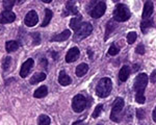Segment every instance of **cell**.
Segmentation results:
<instances>
[{
    "label": "cell",
    "instance_id": "obj_25",
    "mask_svg": "<svg viewBox=\"0 0 156 125\" xmlns=\"http://www.w3.org/2000/svg\"><path fill=\"white\" fill-rule=\"evenodd\" d=\"M37 125H50V118L47 115H41L37 120Z\"/></svg>",
    "mask_w": 156,
    "mask_h": 125
},
{
    "label": "cell",
    "instance_id": "obj_2",
    "mask_svg": "<svg viewBox=\"0 0 156 125\" xmlns=\"http://www.w3.org/2000/svg\"><path fill=\"white\" fill-rule=\"evenodd\" d=\"M112 89V79L108 77H104V78L100 79L96 87V93L101 98H105V97L109 96L110 92Z\"/></svg>",
    "mask_w": 156,
    "mask_h": 125
},
{
    "label": "cell",
    "instance_id": "obj_17",
    "mask_svg": "<svg viewBox=\"0 0 156 125\" xmlns=\"http://www.w3.org/2000/svg\"><path fill=\"white\" fill-rule=\"evenodd\" d=\"M87 71H89V66H87V64H84V62H82V64H80L77 66L75 73H76L78 77H82L83 75L87 73Z\"/></svg>",
    "mask_w": 156,
    "mask_h": 125
},
{
    "label": "cell",
    "instance_id": "obj_23",
    "mask_svg": "<svg viewBox=\"0 0 156 125\" xmlns=\"http://www.w3.org/2000/svg\"><path fill=\"white\" fill-rule=\"evenodd\" d=\"M66 9H67L68 14H71V15H77V12H78L76 6H75V4H74V2H73V1L67 2Z\"/></svg>",
    "mask_w": 156,
    "mask_h": 125
},
{
    "label": "cell",
    "instance_id": "obj_11",
    "mask_svg": "<svg viewBox=\"0 0 156 125\" xmlns=\"http://www.w3.org/2000/svg\"><path fill=\"white\" fill-rule=\"evenodd\" d=\"M80 55V51L77 47H73L67 52L66 54V62H73L75 61H77L78 57Z\"/></svg>",
    "mask_w": 156,
    "mask_h": 125
},
{
    "label": "cell",
    "instance_id": "obj_35",
    "mask_svg": "<svg viewBox=\"0 0 156 125\" xmlns=\"http://www.w3.org/2000/svg\"><path fill=\"white\" fill-rule=\"evenodd\" d=\"M152 118H153V121L156 122V106H155L154 111H153V112H152Z\"/></svg>",
    "mask_w": 156,
    "mask_h": 125
},
{
    "label": "cell",
    "instance_id": "obj_10",
    "mask_svg": "<svg viewBox=\"0 0 156 125\" xmlns=\"http://www.w3.org/2000/svg\"><path fill=\"white\" fill-rule=\"evenodd\" d=\"M34 61L32 59H28L26 62H23V65H22V67H21V70H20V76H21L22 78H25V77L29 74L30 70L34 67Z\"/></svg>",
    "mask_w": 156,
    "mask_h": 125
},
{
    "label": "cell",
    "instance_id": "obj_34",
    "mask_svg": "<svg viewBox=\"0 0 156 125\" xmlns=\"http://www.w3.org/2000/svg\"><path fill=\"white\" fill-rule=\"evenodd\" d=\"M150 80L154 84V82H156V70H154V71L152 72V74H151V77H150Z\"/></svg>",
    "mask_w": 156,
    "mask_h": 125
},
{
    "label": "cell",
    "instance_id": "obj_4",
    "mask_svg": "<svg viewBox=\"0 0 156 125\" xmlns=\"http://www.w3.org/2000/svg\"><path fill=\"white\" fill-rule=\"evenodd\" d=\"M130 18V11L125 4H118L114 11V19L118 22H125Z\"/></svg>",
    "mask_w": 156,
    "mask_h": 125
},
{
    "label": "cell",
    "instance_id": "obj_30",
    "mask_svg": "<svg viewBox=\"0 0 156 125\" xmlns=\"http://www.w3.org/2000/svg\"><path fill=\"white\" fill-rule=\"evenodd\" d=\"M103 109V105L102 104H99V105L96 106V109H95L94 112H93V118H98V117L100 116V114H101Z\"/></svg>",
    "mask_w": 156,
    "mask_h": 125
},
{
    "label": "cell",
    "instance_id": "obj_5",
    "mask_svg": "<svg viewBox=\"0 0 156 125\" xmlns=\"http://www.w3.org/2000/svg\"><path fill=\"white\" fill-rule=\"evenodd\" d=\"M93 31V25L89 23V22H85V23H82L81 26L79 27L77 31H75L74 34V41H80V40L84 39V38L89 37Z\"/></svg>",
    "mask_w": 156,
    "mask_h": 125
},
{
    "label": "cell",
    "instance_id": "obj_31",
    "mask_svg": "<svg viewBox=\"0 0 156 125\" xmlns=\"http://www.w3.org/2000/svg\"><path fill=\"white\" fill-rule=\"evenodd\" d=\"M32 37H34V45L40 44V41H41V39H40V34H37V32H34V34H32Z\"/></svg>",
    "mask_w": 156,
    "mask_h": 125
},
{
    "label": "cell",
    "instance_id": "obj_6",
    "mask_svg": "<svg viewBox=\"0 0 156 125\" xmlns=\"http://www.w3.org/2000/svg\"><path fill=\"white\" fill-rule=\"evenodd\" d=\"M87 107V98L81 94H78L73 98L72 109L75 112H81Z\"/></svg>",
    "mask_w": 156,
    "mask_h": 125
},
{
    "label": "cell",
    "instance_id": "obj_37",
    "mask_svg": "<svg viewBox=\"0 0 156 125\" xmlns=\"http://www.w3.org/2000/svg\"><path fill=\"white\" fill-rule=\"evenodd\" d=\"M43 2H45V3H50V2L52 1V0H42Z\"/></svg>",
    "mask_w": 156,
    "mask_h": 125
},
{
    "label": "cell",
    "instance_id": "obj_29",
    "mask_svg": "<svg viewBox=\"0 0 156 125\" xmlns=\"http://www.w3.org/2000/svg\"><path fill=\"white\" fill-rule=\"evenodd\" d=\"M118 53H119V48H117L115 44H112V46H110L109 49H108V54L114 56V55H117Z\"/></svg>",
    "mask_w": 156,
    "mask_h": 125
},
{
    "label": "cell",
    "instance_id": "obj_21",
    "mask_svg": "<svg viewBox=\"0 0 156 125\" xmlns=\"http://www.w3.org/2000/svg\"><path fill=\"white\" fill-rule=\"evenodd\" d=\"M20 44L17 41H7L5 44V49L7 52H14L19 48Z\"/></svg>",
    "mask_w": 156,
    "mask_h": 125
},
{
    "label": "cell",
    "instance_id": "obj_32",
    "mask_svg": "<svg viewBox=\"0 0 156 125\" xmlns=\"http://www.w3.org/2000/svg\"><path fill=\"white\" fill-rule=\"evenodd\" d=\"M136 117L138 119H143L145 117V111L142 109H136Z\"/></svg>",
    "mask_w": 156,
    "mask_h": 125
},
{
    "label": "cell",
    "instance_id": "obj_9",
    "mask_svg": "<svg viewBox=\"0 0 156 125\" xmlns=\"http://www.w3.org/2000/svg\"><path fill=\"white\" fill-rule=\"evenodd\" d=\"M15 20H16V15L12 11H4L0 14V23L1 24L12 23Z\"/></svg>",
    "mask_w": 156,
    "mask_h": 125
},
{
    "label": "cell",
    "instance_id": "obj_24",
    "mask_svg": "<svg viewBox=\"0 0 156 125\" xmlns=\"http://www.w3.org/2000/svg\"><path fill=\"white\" fill-rule=\"evenodd\" d=\"M115 27H117V23H115V21H109V22H108L107 25H106V32H105V34H106V36H105V40H106L108 38V36H109V34L115 30Z\"/></svg>",
    "mask_w": 156,
    "mask_h": 125
},
{
    "label": "cell",
    "instance_id": "obj_8",
    "mask_svg": "<svg viewBox=\"0 0 156 125\" xmlns=\"http://www.w3.org/2000/svg\"><path fill=\"white\" fill-rule=\"evenodd\" d=\"M37 21H39V17H37V12L34 11H30L26 14V17L24 19L25 25L28 27H32L34 25H37Z\"/></svg>",
    "mask_w": 156,
    "mask_h": 125
},
{
    "label": "cell",
    "instance_id": "obj_26",
    "mask_svg": "<svg viewBox=\"0 0 156 125\" xmlns=\"http://www.w3.org/2000/svg\"><path fill=\"white\" fill-rule=\"evenodd\" d=\"M15 3H16V0H3V7L5 9V11H11Z\"/></svg>",
    "mask_w": 156,
    "mask_h": 125
},
{
    "label": "cell",
    "instance_id": "obj_12",
    "mask_svg": "<svg viewBox=\"0 0 156 125\" xmlns=\"http://www.w3.org/2000/svg\"><path fill=\"white\" fill-rule=\"evenodd\" d=\"M154 12V5L151 0H148L144 5V11H143V19H150Z\"/></svg>",
    "mask_w": 156,
    "mask_h": 125
},
{
    "label": "cell",
    "instance_id": "obj_20",
    "mask_svg": "<svg viewBox=\"0 0 156 125\" xmlns=\"http://www.w3.org/2000/svg\"><path fill=\"white\" fill-rule=\"evenodd\" d=\"M48 94V89H47L46 86H42L40 87L39 89H37L34 93V98H43L46 95Z\"/></svg>",
    "mask_w": 156,
    "mask_h": 125
},
{
    "label": "cell",
    "instance_id": "obj_18",
    "mask_svg": "<svg viewBox=\"0 0 156 125\" xmlns=\"http://www.w3.org/2000/svg\"><path fill=\"white\" fill-rule=\"evenodd\" d=\"M46 79V74L43 73V72H41V73H36L34 75V76L30 78V84H39V82H41L43 80H45Z\"/></svg>",
    "mask_w": 156,
    "mask_h": 125
},
{
    "label": "cell",
    "instance_id": "obj_13",
    "mask_svg": "<svg viewBox=\"0 0 156 125\" xmlns=\"http://www.w3.org/2000/svg\"><path fill=\"white\" fill-rule=\"evenodd\" d=\"M58 82L60 86H69L70 84L72 82V79L71 77L68 75L65 71H60L59 72V76H58Z\"/></svg>",
    "mask_w": 156,
    "mask_h": 125
},
{
    "label": "cell",
    "instance_id": "obj_33",
    "mask_svg": "<svg viewBox=\"0 0 156 125\" xmlns=\"http://www.w3.org/2000/svg\"><path fill=\"white\" fill-rule=\"evenodd\" d=\"M135 51H136V53L138 54H144L145 53V47L143 46V45H138L136 47V49H135Z\"/></svg>",
    "mask_w": 156,
    "mask_h": 125
},
{
    "label": "cell",
    "instance_id": "obj_19",
    "mask_svg": "<svg viewBox=\"0 0 156 125\" xmlns=\"http://www.w3.org/2000/svg\"><path fill=\"white\" fill-rule=\"evenodd\" d=\"M153 25H154V22L152 19H143V21L140 22V29L144 34H146L148 29L151 28Z\"/></svg>",
    "mask_w": 156,
    "mask_h": 125
},
{
    "label": "cell",
    "instance_id": "obj_7",
    "mask_svg": "<svg viewBox=\"0 0 156 125\" xmlns=\"http://www.w3.org/2000/svg\"><path fill=\"white\" fill-rule=\"evenodd\" d=\"M105 12H106V4H105V2L100 1V2H98L96 4V6L90 11V15L92 18L98 19V18H100V17H102L103 15L105 14Z\"/></svg>",
    "mask_w": 156,
    "mask_h": 125
},
{
    "label": "cell",
    "instance_id": "obj_1",
    "mask_svg": "<svg viewBox=\"0 0 156 125\" xmlns=\"http://www.w3.org/2000/svg\"><path fill=\"white\" fill-rule=\"evenodd\" d=\"M148 75L146 73H140L136 76L134 80V91H135V101L140 104L145 103V89L148 84Z\"/></svg>",
    "mask_w": 156,
    "mask_h": 125
},
{
    "label": "cell",
    "instance_id": "obj_38",
    "mask_svg": "<svg viewBox=\"0 0 156 125\" xmlns=\"http://www.w3.org/2000/svg\"><path fill=\"white\" fill-rule=\"evenodd\" d=\"M98 125H102V124H98Z\"/></svg>",
    "mask_w": 156,
    "mask_h": 125
},
{
    "label": "cell",
    "instance_id": "obj_36",
    "mask_svg": "<svg viewBox=\"0 0 156 125\" xmlns=\"http://www.w3.org/2000/svg\"><path fill=\"white\" fill-rule=\"evenodd\" d=\"M72 125H87V124H85L84 122H82V121H76V122H74Z\"/></svg>",
    "mask_w": 156,
    "mask_h": 125
},
{
    "label": "cell",
    "instance_id": "obj_14",
    "mask_svg": "<svg viewBox=\"0 0 156 125\" xmlns=\"http://www.w3.org/2000/svg\"><path fill=\"white\" fill-rule=\"evenodd\" d=\"M71 36V31L70 30H64L62 32V34H56V36L52 37L51 38V42H62V41H66L68 40Z\"/></svg>",
    "mask_w": 156,
    "mask_h": 125
},
{
    "label": "cell",
    "instance_id": "obj_22",
    "mask_svg": "<svg viewBox=\"0 0 156 125\" xmlns=\"http://www.w3.org/2000/svg\"><path fill=\"white\" fill-rule=\"evenodd\" d=\"M52 16H53V12L50 11L49 9H45V18H44V21H43V23H42V27L47 26V25L50 23V21H51V19H52Z\"/></svg>",
    "mask_w": 156,
    "mask_h": 125
},
{
    "label": "cell",
    "instance_id": "obj_16",
    "mask_svg": "<svg viewBox=\"0 0 156 125\" xmlns=\"http://www.w3.org/2000/svg\"><path fill=\"white\" fill-rule=\"evenodd\" d=\"M82 24V18L81 17H74V18L71 19L70 21V27L73 29L74 31H77L79 29V27L81 26Z\"/></svg>",
    "mask_w": 156,
    "mask_h": 125
},
{
    "label": "cell",
    "instance_id": "obj_3",
    "mask_svg": "<svg viewBox=\"0 0 156 125\" xmlns=\"http://www.w3.org/2000/svg\"><path fill=\"white\" fill-rule=\"evenodd\" d=\"M123 109H124V100H123V98L118 97L115 100L114 104H112V112H110V120H112L114 122H120L121 118H122Z\"/></svg>",
    "mask_w": 156,
    "mask_h": 125
},
{
    "label": "cell",
    "instance_id": "obj_28",
    "mask_svg": "<svg viewBox=\"0 0 156 125\" xmlns=\"http://www.w3.org/2000/svg\"><path fill=\"white\" fill-rule=\"evenodd\" d=\"M11 62H12V57L11 56H6L4 57L3 59V62H2V67H3V70H6L9 68V66H11Z\"/></svg>",
    "mask_w": 156,
    "mask_h": 125
},
{
    "label": "cell",
    "instance_id": "obj_15",
    "mask_svg": "<svg viewBox=\"0 0 156 125\" xmlns=\"http://www.w3.org/2000/svg\"><path fill=\"white\" fill-rule=\"evenodd\" d=\"M130 75V68L128 66H123L119 72V79L122 82L126 81Z\"/></svg>",
    "mask_w": 156,
    "mask_h": 125
},
{
    "label": "cell",
    "instance_id": "obj_27",
    "mask_svg": "<svg viewBox=\"0 0 156 125\" xmlns=\"http://www.w3.org/2000/svg\"><path fill=\"white\" fill-rule=\"evenodd\" d=\"M136 37H137L136 32H134V31L129 32V34H127V42H128V44H133V43H134L135 40H136Z\"/></svg>",
    "mask_w": 156,
    "mask_h": 125
}]
</instances>
